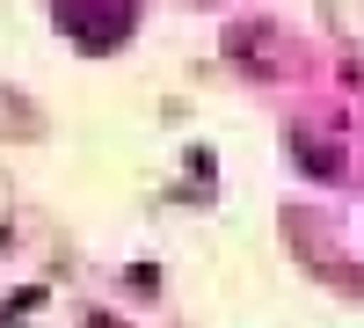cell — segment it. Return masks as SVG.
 Wrapping results in <instances>:
<instances>
[{"label":"cell","instance_id":"1","mask_svg":"<svg viewBox=\"0 0 364 328\" xmlns=\"http://www.w3.org/2000/svg\"><path fill=\"white\" fill-rule=\"evenodd\" d=\"M66 22H73V29H95V37H117L132 15H66Z\"/></svg>","mask_w":364,"mask_h":328}]
</instances>
